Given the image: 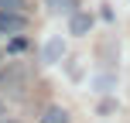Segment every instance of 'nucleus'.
<instances>
[{"label": "nucleus", "mask_w": 130, "mask_h": 123, "mask_svg": "<svg viewBox=\"0 0 130 123\" xmlns=\"http://www.w3.org/2000/svg\"><path fill=\"white\" fill-rule=\"evenodd\" d=\"M62 55H65V38H48L45 41V51H41V58H45L48 65H55V62H62Z\"/></svg>", "instance_id": "obj_2"}, {"label": "nucleus", "mask_w": 130, "mask_h": 123, "mask_svg": "<svg viewBox=\"0 0 130 123\" xmlns=\"http://www.w3.org/2000/svg\"><path fill=\"white\" fill-rule=\"evenodd\" d=\"M24 0H0V10H21Z\"/></svg>", "instance_id": "obj_7"}, {"label": "nucleus", "mask_w": 130, "mask_h": 123, "mask_svg": "<svg viewBox=\"0 0 130 123\" xmlns=\"http://www.w3.org/2000/svg\"><path fill=\"white\" fill-rule=\"evenodd\" d=\"M0 34H4V31H0Z\"/></svg>", "instance_id": "obj_10"}, {"label": "nucleus", "mask_w": 130, "mask_h": 123, "mask_svg": "<svg viewBox=\"0 0 130 123\" xmlns=\"http://www.w3.org/2000/svg\"><path fill=\"white\" fill-rule=\"evenodd\" d=\"M45 4H48L52 14H69V17L79 10V0H45Z\"/></svg>", "instance_id": "obj_4"}, {"label": "nucleus", "mask_w": 130, "mask_h": 123, "mask_svg": "<svg viewBox=\"0 0 130 123\" xmlns=\"http://www.w3.org/2000/svg\"><path fill=\"white\" fill-rule=\"evenodd\" d=\"M41 123H69V113H65L62 106H48L45 116H41Z\"/></svg>", "instance_id": "obj_5"}, {"label": "nucleus", "mask_w": 130, "mask_h": 123, "mask_svg": "<svg viewBox=\"0 0 130 123\" xmlns=\"http://www.w3.org/2000/svg\"><path fill=\"white\" fill-rule=\"evenodd\" d=\"M0 120H4V106H0Z\"/></svg>", "instance_id": "obj_9"}, {"label": "nucleus", "mask_w": 130, "mask_h": 123, "mask_svg": "<svg viewBox=\"0 0 130 123\" xmlns=\"http://www.w3.org/2000/svg\"><path fill=\"white\" fill-rule=\"evenodd\" d=\"M24 48H27V41H24V38H14L10 45H7V51H10V55H21Z\"/></svg>", "instance_id": "obj_6"}, {"label": "nucleus", "mask_w": 130, "mask_h": 123, "mask_svg": "<svg viewBox=\"0 0 130 123\" xmlns=\"http://www.w3.org/2000/svg\"><path fill=\"white\" fill-rule=\"evenodd\" d=\"M27 27V17L21 10H4L0 14V31L4 34H17V31H24Z\"/></svg>", "instance_id": "obj_1"}, {"label": "nucleus", "mask_w": 130, "mask_h": 123, "mask_svg": "<svg viewBox=\"0 0 130 123\" xmlns=\"http://www.w3.org/2000/svg\"><path fill=\"white\" fill-rule=\"evenodd\" d=\"M96 85H99V92H110V85H113V75H99V79H96Z\"/></svg>", "instance_id": "obj_8"}, {"label": "nucleus", "mask_w": 130, "mask_h": 123, "mask_svg": "<svg viewBox=\"0 0 130 123\" xmlns=\"http://www.w3.org/2000/svg\"><path fill=\"white\" fill-rule=\"evenodd\" d=\"M89 27H92V17H89V14L75 10V14L69 17V34H75V38H82V34H89Z\"/></svg>", "instance_id": "obj_3"}]
</instances>
